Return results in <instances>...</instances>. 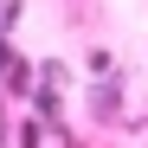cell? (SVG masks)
<instances>
[{"label":"cell","mask_w":148,"mask_h":148,"mask_svg":"<svg viewBox=\"0 0 148 148\" xmlns=\"http://www.w3.org/2000/svg\"><path fill=\"white\" fill-rule=\"evenodd\" d=\"M84 103H90V116L97 122H129V84H122V71H110V77H90V90H84Z\"/></svg>","instance_id":"obj_1"},{"label":"cell","mask_w":148,"mask_h":148,"mask_svg":"<svg viewBox=\"0 0 148 148\" xmlns=\"http://www.w3.org/2000/svg\"><path fill=\"white\" fill-rule=\"evenodd\" d=\"M32 77H39V64H32L26 52H13V64L0 71V90H7V97H19V103H26V90H32Z\"/></svg>","instance_id":"obj_2"},{"label":"cell","mask_w":148,"mask_h":148,"mask_svg":"<svg viewBox=\"0 0 148 148\" xmlns=\"http://www.w3.org/2000/svg\"><path fill=\"white\" fill-rule=\"evenodd\" d=\"M84 71H90V77H110V71H116L110 45H90V52H84Z\"/></svg>","instance_id":"obj_3"},{"label":"cell","mask_w":148,"mask_h":148,"mask_svg":"<svg viewBox=\"0 0 148 148\" xmlns=\"http://www.w3.org/2000/svg\"><path fill=\"white\" fill-rule=\"evenodd\" d=\"M19 148H45V122L26 116V129H19Z\"/></svg>","instance_id":"obj_4"},{"label":"cell","mask_w":148,"mask_h":148,"mask_svg":"<svg viewBox=\"0 0 148 148\" xmlns=\"http://www.w3.org/2000/svg\"><path fill=\"white\" fill-rule=\"evenodd\" d=\"M13 52H19V45H13V32H0V71L13 64Z\"/></svg>","instance_id":"obj_5"}]
</instances>
